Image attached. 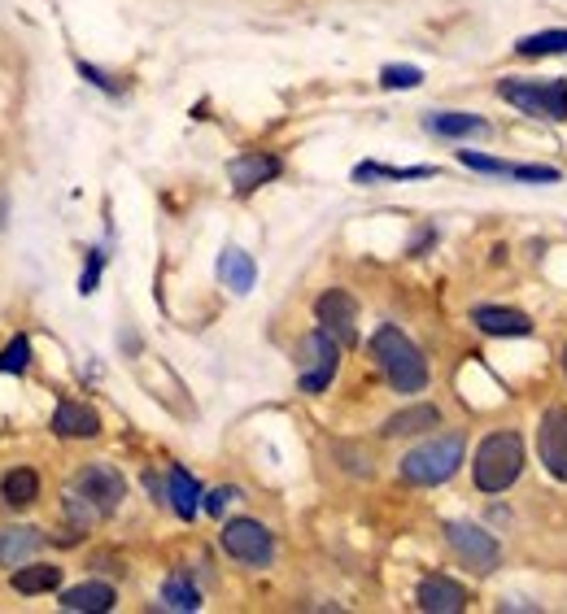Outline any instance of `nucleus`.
Listing matches in <instances>:
<instances>
[{"label":"nucleus","instance_id":"obj_1","mask_svg":"<svg viewBox=\"0 0 567 614\" xmlns=\"http://www.w3.org/2000/svg\"><path fill=\"white\" fill-rule=\"evenodd\" d=\"M371 357H375V366L384 371V379L393 384V393H424L427 362H424V353L415 348V341H406V332H398V327L384 323V327L371 336Z\"/></svg>","mask_w":567,"mask_h":614},{"label":"nucleus","instance_id":"obj_4","mask_svg":"<svg viewBox=\"0 0 567 614\" xmlns=\"http://www.w3.org/2000/svg\"><path fill=\"white\" fill-rule=\"evenodd\" d=\"M463 467V436H436L420 449H411L402 458V479L406 483H420V488H432V483H445Z\"/></svg>","mask_w":567,"mask_h":614},{"label":"nucleus","instance_id":"obj_24","mask_svg":"<svg viewBox=\"0 0 567 614\" xmlns=\"http://www.w3.org/2000/svg\"><path fill=\"white\" fill-rule=\"evenodd\" d=\"M432 166H380V162H362L354 166V184H371V179H432Z\"/></svg>","mask_w":567,"mask_h":614},{"label":"nucleus","instance_id":"obj_26","mask_svg":"<svg viewBox=\"0 0 567 614\" xmlns=\"http://www.w3.org/2000/svg\"><path fill=\"white\" fill-rule=\"evenodd\" d=\"M27 362H31V341L27 336H13V341L4 344V353H0V371L4 375H22Z\"/></svg>","mask_w":567,"mask_h":614},{"label":"nucleus","instance_id":"obj_3","mask_svg":"<svg viewBox=\"0 0 567 614\" xmlns=\"http://www.w3.org/2000/svg\"><path fill=\"white\" fill-rule=\"evenodd\" d=\"M497 96L511 101L519 114L528 118H546V123H567V83L564 79H542V83H528V79H502L497 83Z\"/></svg>","mask_w":567,"mask_h":614},{"label":"nucleus","instance_id":"obj_30","mask_svg":"<svg viewBox=\"0 0 567 614\" xmlns=\"http://www.w3.org/2000/svg\"><path fill=\"white\" fill-rule=\"evenodd\" d=\"M236 497H240L236 488H214L210 497H206V510H210V514H223V510H227Z\"/></svg>","mask_w":567,"mask_h":614},{"label":"nucleus","instance_id":"obj_19","mask_svg":"<svg viewBox=\"0 0 567 614\" xmlns=\"http://www.w3.org/2000/svg\"><path fill=\"white\" fill-rule=\"evenodd\" d=\"M62 611L71 614H105L114 611V589L110 584H79L62 593Z\"/></svg>","mask_w":567,"mask_h":614},{"label":"nucleus","instance_id":"obj_21","mask_svg":"<svg viewBox=\"0 0 567 614\" xmlns=\"http://www.w3.org/2000/svg\"><path fill=\"white\" fill-rule=\"evenodd\" d=\"M427 427H441V409L436 406H406L402 414L384 418V436H415Z\"/></svg>","mask_w":567,"mask_h":614},{"label":"nucleus","instance_id":"obj_17","mask_svg":"<svg viewBox=\"0 0 567 614\" xmlns=\"http://www.w3.org/2000/svg\"><path fill=\"white\" fill-rule=\"evenodd\" d=\"M424 127L432 136H445V139H467V136H485L489 123L476 118V114H458V110H445V114H427Z\"/></svg>","mask_w":567,"mask_h":614},{"label":"nucleus","instance_id":"obj_11","mask_svg":"<svg viewBox=\"0 0 567 614\" xmlns=\"http://www.w3.org/2000/svg\"><path fill=\"white\" fill-rule=\"evenodd\" d=\"M280 170H284L280 157H271V153H245V157H236V162L227 166V175H231V188H236L240 197H249L254 188L271 184Z\"/></svg>","mask_w":567,"mask_h":614},{"label":"nucleus","instance_id":"obj_29","mask_svg":"<svg viewBox=\"0 0 567 614\" xmlns=\"http://www.w3.org/2000/svg\"><path fill=\"white\" fill-rule=\"evenodd\" d=\"M511 179H519V184H559L564 175L555 166H511Z\"/></svg>","mask_w":567,"mask_h":614},{"label":"nucleus","instance_id":"obj_22","mask_svg":"<svg viewBox=\"0 0 567 614\" xmlns=\"http://www.w3.org/2000/svg\"><path fill=\"white\" fill-rule=\"evenodd\" d=\"M0 492H4V506L9 510H27L40 497V476L27 471V467H18V471H9V476L0 479Z\"/></svg>","mask_w":567,"mask_h":614},{"label":"nucleus","instance_id":"obj_27","mask_svg":"<svg viewBox=\"0 0 567 614\" xmlns=\"http://www.w3.org/2000/svg\"><path fill=\"white\" fill-rule=\"evenodd\" d=\"M458 162H463L467 170H481V175H502V179H511V162H497V157H485V153L458 148Z\"/></svg>","mask_w":567,"mask_h":614},{"label":"nucleus","instance_id":"obj_14","mask_svg":"<svg viewBox=\"0 0 567 614\" xmlns=\"http://www.w3.org/2000/svg\"><path fill=\"white\" fill-rule=\"evenodd\" d=\"M53 431L66 440H92L101 431V418H96V409L79 406V402H62L53 409Z\"/></svg>","mask_w":567,"mask_h":614},{"label":"nucleus","instance_id":"obj_32","mask_svg":"<svg viewBox=\"0 0 567 614\" xmlns=\"http://www.w3.org/2000/svg\"><path fill=\"white\" fill-rule=\"evenodd\" d=\"M564 375H567V348H564Z\"/></svg>","mask_w":567,"mask_h":614},{"label":"nucleus","instance_id":"obj_10","mask_svg":"<svg viewBox=\"0 0 567 614\" xmlns=\"http://www.w3.org/2000/svg\"><path fill=\"white\" fill-rule=\"evenodd\" d=\"M315 319H319V327H323V332H332L341 344L358 341V332H354L358 305H354V296H350L346 288H328V292L315 301Z\"/></svg>","mask_w":567,"mask_h":614},{"label":"nucleus","instance_id":"obj_31","mask_svg":"<svg viewBox=\"0 0 567 614\" xmlns=\"http://www.w3.org/2000/svg\"><path fill=\"white\" fill-rule=\"evenodd\" d=\"M96 279H101V253H92V262H87V271L79 279V292L87 296V292H96Z\"/></svg>","mask_w":567,"mask_h":614},{"label":"nucleus","instance_id":"obj_13","mask_svg":"<svg viewBox=\"0 0 567 614\" xmlns=\"http://www.w3.org/2000/svg\"><path fill=\"white\" fill-rule=\"evenodd\" d=\"M472 323L485 336H533V319L519 314V310H502V305H476Z\"/></svg>","mask_w":567,"mask_h":614},{"label":"nucleus","instance_id":"obj_9","mask_svg":"<svg viewBox=\"0 0 567 614\" xmlns=\"http://www.w3.org/2000/svg\"><path fill=\"white\" fill-rule=\"evenodd\" d=\"M537 449H542V467L555 479L567 483V409L550 406L537 423Z\"/></svg>","mask_w":567,"mask_h":614},{"label":"nucleus","instance_id":"obj_16","mask_svg":"<svg viewBox=\"0 0 567 614\" xmlns=\"http://www.w3.org/2000/svg\"><path fill=\"white\" fill-rule=\"evenodd\" d=\"M44 545V532L40 528H4L0 532V566H22L31 562V553Z\"/></svg>","mask_w":567,"mask_h":614},{"label":"nucleus","instance_id":"obj_6","mask_svg":"<svg viewBox=\"0 0 567 614\" xmlns=\"http://www.w3.org/2000/svg\"><path fill=\"white\" fill-rule=\"evenodd\" d=\"M74 492H79L101 519H110V514L123 506V497H127V479L118 476L114 467H105V462H87V467L74 476Z\"/></svg>","mask_w":567,"mask_h":614},{"label":"nucleus","instance_id":"obj_25","mask_svg":"<svg viewBox=\"0 0 567 614\" xmlns=\"http://www.w3.org/2000/svg\"><path fill=\"white\" fill-rule=\"evenodd\" d=\"M162 606H166V611H188L193 614V611H202V593H197L184 575H175V580H166V584H162Z\"/></svg>","mask_w":567,"mask_h":614},{"label":"nucleus","instance_id":"obj_20","mask_svg":"<svg viewBox=\"0 0 567 614\" xmlns=\"http://www.w3.org/2000/svg\"><path fill=\"white\" fill-rule=\"evenodd\" d=\"M58 584H62V566H53V562H31V566L22 562V566L13 571V589L27 593V597H31V593H49V589H58Z\"/></svg>","mask_w":567,"mask_h":614},{"label":"nucleus","instance_id":"obj_5","mask_svg":"<svg viewBox=\"0 0 567 614\" xmlns=\"http://www.w3.org/2000/svg\"><path fill=\"white\" fill-rule=\"evenodd\" d=\"M297 366H301V393H323L332 379H337V366H341V341L332 336V332H310L306 341H301V357H297Z\"/></svg>","mask_w":567,"mask_h":614},{"label":"nucleus","instance_id":"obj_28","mask_svg":"<svg viewBox=\"0 0 567 614\" xmlns=\"http://www.w3.org/2000/svg\"><path fill=\"white\" fill-rule=\"evenodd\" d=\"M380 83H384L389 92H398V87H420V83H424V70L420 66H384L380 70Z\"/></svg>","mask_w":567,"mask_h":614},{"label":"nucleus","instance_id":"obj_8","mask_svg":"<svg viewBox=\"0 0 567 614\" xmlns=\"http://www.w3.org/2000/svg\"><path fill=\"white\" fill-rule=\"evenodd\" d=\"M445 541H450V549L472 571H481V575H489V571L502 566V545H497L485 528H476V523H445Z\"/></svg>","mask_w":567,"mask_h":614},{"label":"nucleus","instance_id":"obj_18","mask_svg":"<svg viewBox=\"0 0 567 614\" xmlns=\"http://www.w3.org/2000/svg\"><path fill=\"white\" fill-rule=\"evenodd\" d=\"M166 497H171V510H175L179 519H197V510H202V483L188 476L184 467H171Z\"/></svg>","mask_w":567,"mask_h":614},{"label":"nucleus","instance_id":"obj_12","mask_svg":"<svg viewBox=\"0 0 567 614\" xmlns=\"http://www.w3.org/2000/svg\"><path fill=\"white\" fill-rule=\"evenodd\" d=\"M415 602L427 614H458L467 611V589L454 584V580H445V575H427V580H420V589H415Z\"/></svg>","mask_w":567,"mask_h":614},{"label":"nucleus","instance_id":"obj_7","mask_svg":"<svg viewBox=\"0 0 567 614\" xmlns=\"http://www.w3.org/2000/svg\"><path fill=\"white\" fill-rule=\"evenodd\" d=\"M223 549L245 566H271L276 537L258 519H231V523H223Z\"/></svg>","mask_w":567,"mask_h":614},{"label":"nucleus","instance_id":"obj_23","mask_svg":"<svg viewBox=\"0 0 567 614\" xmlns=\"http://www.w3.org/2000/svg\"><path fill=\"white\" fill-rule=\"evenodd\" d=\"M515 53H519V58H559V53H567V27L524 35V40L515 44Z\"/></svg>","mask_w":567,"mask_h":614},{"label":"nucleus","instance_id":"obj_2","mask_svg":"<svg viewBox=\"0 0 567 614\" xmlns=\"http://www.w3.org/2000/svg\"><path fill=\"white\" fill-rule=\"evenodd\" d=\"M524 471V440L515 431H494L481 440L476 462H472V479L481 492H506Z\"/></svg>","mask_w":567,"mask_h":614},{"label":"nucleus","instance_id":"obj_15","mask_svg":"<svg viewBox=\"0 0 567 614\" xmlns=\"http://www.w3.org/2000/svg\"><path fill=\"white\" fill-rule=\"evenodd\" d=\"M218 279H223V288H231L236 296H245L258 283V267H254V258L245 249H223L218 253Z\"/></svg>","mask_w":567,"mask_h":614}]
</instances>
